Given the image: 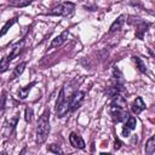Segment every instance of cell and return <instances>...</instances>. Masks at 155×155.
<instances>
[{"label":"cell","instance_id":"17","mask_svg":"<svg viewBox=\"0 0 155 155\" xmlns=\"http://www.w3.org/2000/svg\"><path fill=\"white\" fill-rule=\"evenodd\" d=\"M133 58V62L136 63V65H137V68H138V70L140 71V73H147V67H145V64H144V62L139 58V57H132Z\"/></svg>","mask_w":155,"mask_h":155},{"label":"cell","instance_id":"19","mask_svg":"<svg viewBox=\"0 0 155 155\" xmlns=\"http://www.w3.org/2000/svg\"><path fill=\"white\" fill-rule=\"evenodd\" d=\"M148 28H149V23H142V24L138 27L136 35H137L139 39H143V33H144V31H147V30H148Z\"/></svg>","mask_w":155,"mask_h":155},{"label":"cell","instance_id":"18","mask_svg":"<svg viewBox=\"0 0 155 155\" xmlns=\"http://www.w3.org/2000/svg\"><path fill=\"white\" fill-rule=\"evenodd\" d=\"M8 67H10V61L7 58V56L2 57V59L0 61V73H5L8 70Z\"/></svg>","mask_w":155,"mask_h":155},{"label":"cell","instance_id":"5","mask_svg":"<svg viewBox=\"0 0 155 155\" xmlns=\"http://www.w3.org/2000/svg\"><path fill=\"white\" fill-rule=\"evenodd\" d=\"M85 99V92L84 91H75L69 97V111H74L82 104Z\"/></svg>","mask_w":155,"mask_h":155},{"label":"cell","instance_id":"20","mask_svg":"<svg viewBox=\"0 0 155 155\" xmlns=\"http://www.w3.org/2000/svg\"><path fill=\"white\" fill-rule=\"evenodd\" d=\"M47 150L51 151V153H54V154H62L63 153L62 149L59 148V145H57V144H50V145H47Z\"/></svg>","mask_w":155,"mask_h":155},{"label":"cell","instance_id":"6","mask_svg":"<svg viewBox=\"0 0 155 155\" xmlns=\"http://www.w3.org/2000/svg\"><path fill=\"white\" fill-rule=\"evenodd\" d=\"M136 125H137L136 117L128 116L127 120H126V122H125V125H124V127H122V137H125V138L128 137L130 133L136 128Z\"/></svg>","mask_w":155,"mask_h":155},{"label":"cell","instance_id":"21","mask_svg":"<svg viewBox=\"0 0 155 155\" xmlns=\"http://www.w3.org/2000/svg\"><path fill=\"white\" fill-rule=\"evenodd\" d=\"M31 116H33V109L31 108H27L25 109V115H24V119L27 122H30L31 121Z\"/></svg>","mask_w":155,"mask_h":155},{"label":"cell","instance_id":"10","mask_svg":"<svg viewBox=\"0 0 155 155\" xmlns=\"http://www.w3.org/2000/svg\"><path fill=\"white\" fill-rule=\"evenodd\" d=\"M144 109H145V103L143 102L142 97H137V98L133 101L132 105H131V110H132V113L136 114V115H138V114L142 113Z\"/></svg>","mask_w":155,"mask_h":155},{"label":"cell","instance_id":"9","mask_svg":"<svg viewBox=\"0 0 155 155\" xmlns=\"http://www.w3.org/2000/svg\"><path fill=\"white\" fill-rule=\"evenodd\" d=\"M68 34H69V31H68V30H64L61 35H58V36H56L54 39H52V41H51V44H50V46H48V50H52V48H56V47L61 46V45L67 40Z\"/></svg>","mask_w":155,"mask_h":155},{"label":"cell","instance_id":"8","mask_svg":"<svg viewBox=\"0 0 155 155\" xmlns=\"http://www.w3.org/2000/svg\"><path fill=\"white\" fill-rule=\"evenodd\" d=\"M24 44H25V40H24V39H22L21 41L16 42V44L12 46L11 52H10V54L7 56V58H8V61H10V62H11L16 56H18V54H19V52L24 48Z\"/></svg>","mask_w":155,"mask_h":155},{"label":"cell","instance_id":"7","mask_svg":"<svg viewBox=\"0 0 155 155\" xmlns=\"http://www.w3.org/2000/svg\"><path fill=\"white\" fill-rule=\"evenodd\" d=\"M69 143L71 147H74L76 149H85V142H84L82 137L74 132H71L69 134Z\"/></svg>","mask_w":155,"mask_h":155},{"label":"cell","instance_id":"1","mask_svg":"<svg viewBox=\"0 0 155 155\" xmlns=\"http://www.w3.org/2000/svg\"><path fill=\"white\" fill-rule=\"evenodd\" d=\"M50 133V110L46 109L38 120L36 126V143L42 144Z\"/></svg>","mask_w":155,"mask_h":155},{"label":"cell","instance_id":"22","mask_svg":"<svg viewBox=\"0 0 155 155\" xmlns=\"http://www.w3.org/2000/svg\"><path fill=\"white\" fill-rule=\"evenodd\" d=\"M6 93L4 92L1 96H0V113L2 111V109H4V107H5V102H6Z\"/></svg>","mask_w":155,"mask_h":155},{"label":"cell","instance_id":"3","mask_svg":"<svg viewBox=\"0 0 155 155\" xmlns=\"http://www.w3.org/2000/svg\"><path fill=\"white\" fill-rule=\"evenodd\" d=\"M74 7H75V5L73 2H63V4L53 7L46 15H50V16H68L74 11Z\"/></svg>","mask_w":155,"mask_h":155},{"label":"cell","instance_id":"15","mask_svg":"<svg viewBox=\"0 0 155 155\" xmlns=\"http://www.w3.org/2000/svg\"><path fill=\"white\" fill-rule=\"evenodd\" d=\"M17 22V17H13V18H11V19H8L5 24H4V27H2V29L0 30V36H4L7 31H8V29L15 24Z\"/></svg>","mask_w":155,"mask_h":155},{"label":"cell","instance_id":"4","mask_svg":"<svg viewBox=\"0 0 155 155\" xmlns=\"http://www.w3.org/2000/svg\"><path fill=\"white\" fill-rule=\"evenodd\" d=\"M110 115L114 122H121L128 117L127 109L122 107H116V105H110Z\"/></svg>","mask_w":155,"mask_h":155},{"label":"cell","instance_id":"2","mask_svg":"<svg viewBox=\"0 0 155 155\" xmlns=\"http://www.w3.org/2000/svg\"><path fill=\"white\" fill-rule=\"evenodd\" d=\"M68 111H69V99L65 97L64 87H62L58 94V99L56 102V114L58 117H63Z\"/></svg>","mask_w":155,"mask_h":155},{"label":"cell","instance_id":"12","mask_svg":"<svg viewBox=\"0 0 155 155\" xmlns=\"http://www.w3.org/2000/svg\"><path fill=\"white\" fill-rule=\"evenodd\" d=\"M25 65H27V63L25 62H22V63H19V64H17L16 65V68L13 69V73H12V75H11V80H15L16 78H18L23 71H24V69H25Z\"/></svg>","mask_w":155,"mask_h":155},{"label":"cell","instance_id":"13","mask_svg":"<svg viewBox=\"0 0 155 155\" xmlns=\"http://www.w3.org/2000/svg\"><path fill=\"white\" fill-rule=\"evenodd\" d=\"M35 84H36V82H35V81H33V82L28 84L27 86H24V87L19 88V91H18V97H19L21 99H25V98H27V96H28V93H29V91L31 90V87H33Z\"/></svg>","mask_w":155,"mask_h":155},{"label":"cell","instance_id":"11","mask_svg":"<svg viewBox=\"0 0 155 155\" xmlns=\"http://www.w3.org/2000/svg\"><path fill=\"white\" fill-rule=\"evenodd\" d=\"M125 19H126V16H125V15L119 16V17L111 23V25H110V28H109V31H110V33H114V31L120 30V29L122 28L124 23H125Z\"/></svg>","mask_w":155,"mask_h":155},{"label":"cell","instance_id":"16","mask_svg":"<svg viewBox=\"0 0 155 155\" xmlns=\"http://www.w3.org/2000/svg\"><path fill=\"white\" fill-rule=\"evenodd\" d=\"M33 2V0H13L10 2L11 6H15V7H25L28 5H30Z\"/></svg>","mask_w":155,"mask_h":155},{"label":"cell","instance_id":"14","mask_svg":"<svg viewBox=\"0 0 155 155\" xmlns=\"http://www.w3.org/2000/svg\"><path fill=\"white\" fill-rule=\"evenodd\" d=\"M154 151H155V137L151 136L145 143V153L147 154H153Z\"/></svg>","mask_w":155,"mask_h":155},{"label":"cell","instance_id":"23","mask_svg":"<svg viewBox=\"0 0 155 155\" xmlns=\"http://www.w3.org/2000/svg\"><path fill=\"white\" fill-rule=\"evenodd\" d=\"M121 145H122V143L116 138V139H115V143H114V150H119V149L121 148Z\"/></svg>","mask_w":155,"mask_h":155}]
</instances>
